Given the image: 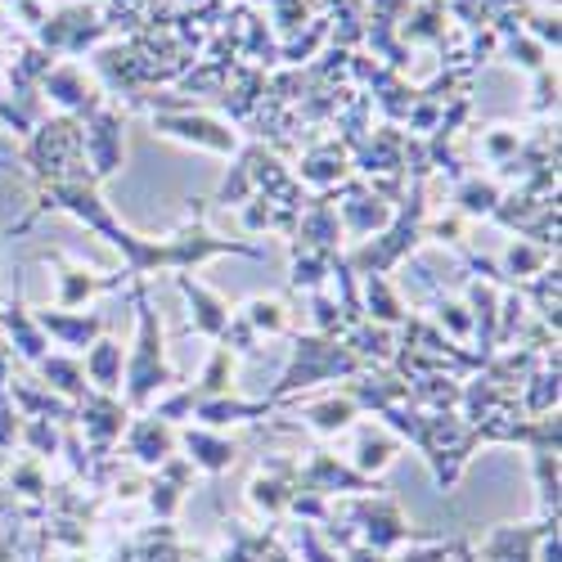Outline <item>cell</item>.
Instances as JSON below:
<instances>
[{"instance_id":"6da1fadb","label":"cell","mask_w":562,"mask_h":562,"mask_svg":"<svg viewBox=\"0 0 562 562\" xmlns=\"http://www.w3.org/2000/svg\"><path fill=\"white\" fill-rule=\"evenodd\" d=\"M135 311H139V334H135V356H131V405H145L158 387L171 383L167 360H162V319L149 306L145 289L135 293Z\"/></svg>"},{"instance_id":"7a4b0ae2","label":"cell","mask_w":562,"mask_h":562,"mask_svg":"<svg viewBox=\"0 0 562 562\" xmlns=\"http://www.w3.org/2000/svg\"><path fill=\"white\" fill-rule=\"evenodd\" d=\"M338 373H356V356H347L329 338H297L293 364L284 373V383H279V392H297V387H311L324 379H338Z\"/></svg>"},{"instance_id":"3957f363","label":"cell","mask_w":562,"mask_h":562,"mask_svg":"<svg viewBox=\"0 0 562 562\" xmlns=\"http://www.w3.org/2000/svg\"><path fill=\"white\" fill-rule=\"evenodd\" d=\"M154 131L167 135V139H184V145L212 149V154H234V149H239L234 131H225L212 117H194V113H162V117H154Z\"/></svg>"},{"instance_id":"277c9868","label":"cell","mask_w":562,"mask_h":562,"mask_svg":"<svg viewBox=\"0 0 562 562\" xmlns=\"http://www.w3.org/2000/svg\"><path fill=\"white\" fill-rule=\"evenodd\" d=\"M81 139H86V154H90V162H95V176L104 180V176H113L117 167H122V113L117 109H95L90 113V126L81 131Z\"/></svg>"},{"instance_id":"5b68a950","label":"cell","mask_w":562,"mask_h":562,"mask_svg":"<svg viewBox=\"0 0 562 562\" xmlns=\"http://www.w3.org/2000/svg\"><path fill=\"white\" fill-rule=\"evenodd\" d=\"M41 86H45V95H50L55 104H64L68 113H86L90 117L104 104V95L86 81V68H77V64H55L50 72L41 77Z\"/></svg>"},{"instance_id":"8992f818","label":"cell","mask_w":562,"mask_h":562,"mask_svg":"<svg viewBox=\"0 0 562 562\" xmlns=\"http://www.w3.org/2000/svg\"><path fill=\"white\" fill-rule=\"evenodd\" d=\"M50 261L59 266V297H55V306H59V311H72V306H81L86 297H95V293H104V289H117V284H122V279H126V270H122V274H104V270H86V266L68 261L64 252H55Z\"/></svg>"},{"instance_id":"52a82bcc","label":"cell","mask_w":562,"mask_h":562,"mask_svg":"<svg viewBox=\"0 0 562 562\" xmlns=\"http://www.w3.org/2000/svg\"><path fill=\"white\" fill-rule=\"evenodd\" d=\"M100 32H104V23H95V10L72 5V10H64L59 19H45L41 41L55 45V50H86V45L95 41Z\"/></svg>"},{"instance_id":"ba28073f","label":"cell","mask_w":562,"mask_h":562,"mask_svg":"<svg viewBox=\"0 0 562 562\" xmlns=\"http://www.w3.org/2000/svg\"><path fill=\"white\" fill-rule=\"evenodd\" d=\"M32 319H36L41 334H50L59 347H72V351L90 347V342H95V334L104 329L100 315H72V311H59V306H55V311L45 306V311H36Z\"/></svg>"},{"instance_id":"9c48e42d","label":"cell","mask_w":562,"mask_h":562,"mask_svg":"<svg viewBox=\"0 0 562 562\" xmlns=\"http://www.w3.org/2000/svg\"><path fill=\"white\" fill-rule=\"evenodd\" d=\"M180 279V293L190 297V324H194V334H203V338H221L225 334V324H229V306L212 293V289H203L199 279H190V274H176Z\"/></svg>"},{"instance_id":"30bf717a","label":"cell","mask_w":562,"mask_h":562,"mask_svg":"<svg viewBox=\"0 0 562 562\" xmlns=\"http://www.w3.org/2000/svg\"><path fill=\"white\" fill-rule=\"evenodd\" d=\"M81 369H86V379L95 383L100 392H117V387H122V347L109 342V338H104V342H90Z\"/></svg>"},{"instance_id":"8fae6325","label":"cell","mask_w":562,"mask_h":562,"mask_svg":"<svg viewBox=\"0 0 562 562\" xmlns=\"http://www.w3.org/2000/svg\"><path fill=\"white\" fill-rule=\"evenodd\" d=\"M0 324L10 329V338H14V347H19L23 360H41V356H45V338H41V329H36V319H32L19 302L0 311Z\"/></svg>"},{"instance_id":"7c38bea8","label":"cell","mask_w":562,"mask_h":562,"mask_svg":"<svg viewBox=\"0 0 562 562\" xmlns=\"http://www.w3.org/2000/svg\"><path fill=\"white\" fill-rule=\"evenodd\" d=\"M36 364H41V379L50 383L55 392H64V396H90L86 392V369L72 356H41Z\"/></svg>"},{"instance_id":"4fadbf2b","label":"cell","mask_w":562,"mask_h":562,"mask_svg":"<svg viewBox=\"0 0 562 562\" xmlns=\"http://www.w3.org/2000/svg\"><path fill=\"white\" fill-rule=\"evenodd\" d=\"M131 450H135L139 459H149V463H162V459H167V450H171V428L162 424L158 414L139 418L135 432H131Z\"/></svg>"},{"instance_id":"5bb4252c","label":"cell","mask_w":562,"mask_h":562,"mask_svg":"<svg viewBox=\"0 0 562 562\" xmlns=\"http://www.w3.org/2000/svg\"><path fill=\"white\" fill-rule=\"evenodd\" d=\"M184 446H190V459L203 463L207 473H221V468L234 463V441H221L212 432H190V437H184Z\"/></svg>"},{"instance_id":"9a60e30c","label":"cell","mask_w":562,"mask_h":562,"mask_svg":"<svg viewBox=\"0 0 562 562\" xmlns=\"http://www.w3.org/2000/svg\"><path fill=\"white\" fill-rule=\"evenodd\" d=\"M454 203H459V212H473V216L495 212V203H499V184H495V180L473 176V180H463L459 190H454Z\"/></svg>"},{"instance_id":"2e32d148","label":"cell","mask_w":562,"mask_h":562,"mask_svg":"<svg viewBox=\"0 0 562 562\" xmlns=\"http://www.w3.org/2000/svg\"><path fill=\"white\" fill-rule=\"evenodd\" d=\"M356 401L351 396H334V401H324V405H315V409H306V418H311V428H319V432H338V428H347L351 418H356Z\"/></svg>"},{"instance_id":"e0dca14e","label":"cell","mask_w":562,"mask_h":562,"mask_svg":"<svg viewBox=\"0 0 562 562\" xmlns=\"http://www.w3.org/2000/svg\"><path fill=\"white\" fill-rule=\"evenodd\" d=\"M244 319L252 324V334L257 329H266V334H284L289 329V315H284V302H266V297H257V302H248V311H244Z\"/></svg>"},{"instance_id":"ac0fdd59","label":"cell","mask_w":562,"mask_h":562,"mask_svg":"<svg viewBox=\"0 0 562 562\" xmlns=\"http://www.w3.org/2000/svg\"><path fill=\"white\" fill-rule=\"evenodd\" d=\"M364 289H369V306L379 311V319H405V311H401V302H396V293L387 289V279L383 274H364Z\"/></svg>"},{"instance_id":"d6986e66","label":"cell","mask_w":562,"mask_h":562,"mask_svg":"<svg viewBox=\"0 0 562 562\" xmlns=\"http://www.w3.org/2000/svg\"><path fill=\"white\" fill-rule=\"evenodd\" d=\"M392 207L383 199H356V207H347V221L356 234H369V225H387Z\"/></svg>"},{"instance_id":"ffe728a7","label":"cell","mask_w":562,"mask_h":562,"mask_svg":"<svg viewBox=\"0 0 562 562\" xmlns=\"http://www.w3.org/2000/svg\"><path fill=\"white\" fill-rule=\"evenodd\" d=\"M504 55H513V64H522V68H531V72L549 68V59H544V45H540V41H531V36L508 41V45H504Z\"/></svg>"},{"instance_id":"44dd1931","label":"cell","mask_w":562,"mask_h":562,"mask_svg":"<svg viewBox=\"0 0 562 562\" xmlns=\"http://www.w3.org/2000/svg\"><path fill=\"white\" fill-rule=\"evenodd\" d=\"M504 266H508L513 279H522V274H531V270L544 266V252H540V248H527V244H513L508 257H504Z\"/></svg>"},{"instance_id":"7402d4cb","label":"cell","mask_w":562,"mask_h":562,"mask_svg":"<svg viewBox=\"0 0 562 562\" xmlns=\"http://www.w3.org/2000/svg\"><path fill=\"white\" fill-rule=\"evenodd\" d=\"M334 162H342V154H338V149H324V154H315V158L306 162V180H315V184H329L334 176H342V171H334Z\"/></svg>"},{"instance_id":"603a6c76","label":"cell","mask_w":562,"mask_h":562,"mask_svg":"<svg viewBox=\"0 0 562 562\" xmlns=\"http://www.w3.org/2000/svg\"><path fill=\"white\" fill-rule=\"evenodd\" d=\"M360 450H364V454H360L364 463H373V459L387 463V459L396 454V441H392V437H373V432L364 428V432H360Z\"/></svg>"},{"instance_id":"cb8c5ba5","label":"cell","mask_w":562,"mask_h":562,"mask_svg":"<svg viewBox=\"0 0 562 562\" xmlns=\"http://www.w3.org/2000/svg\"><path fill=\"white\" fill-rule=\"evenodd\" d=\"M437 315H441V324H450V329H454L459 338L468 334V315H463L454 302H441V306H437Z\"/></svg>"}]
</instances>
